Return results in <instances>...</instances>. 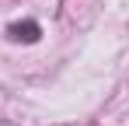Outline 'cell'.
<instances>
[{
	"mask_svg": "<svg viewBox=\"0 0 129 126\" xmlns=\"http://www.w3.org/2000/svg\"><path fill=\"white\" fill-rule=\"evenodd\" d=\"M7 35H11L14 42H35L39 35H42V28H39V21H21V25H11Z\"/></svg>",
	"mask_w": 129,
	"mask_h": 126,
	"instance_id": "6da1fadb",
	"label": "cell"
}]
</instances>
